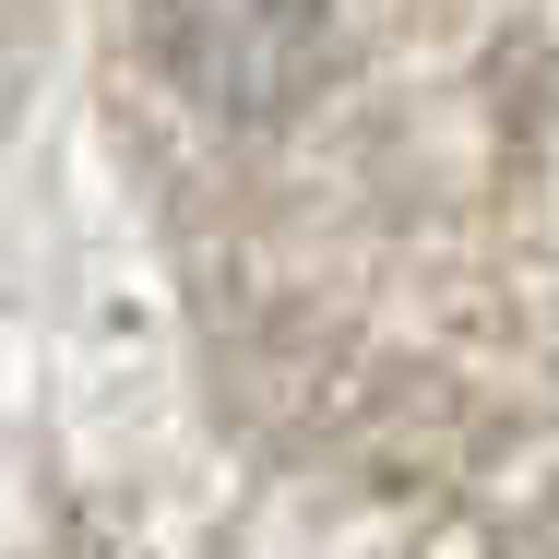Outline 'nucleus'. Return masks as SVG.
I'll return each instance as SVG.
<instances>
[{
	"instance_id": "obj_1",
	"label": "nucleus",
	"mask_w": 559,
	"mask_h": 559,
	"mask_svg": "<svg viewBox=\"0 0 559 559\" xmlns=\"http://www.w3.org/2000/svg\"><path fill=\"white\" fill-rule=\"evenodd\" d=\"M167 48H179V72L226 96V108H274V96H298L322 60V0H167Z\"/></svg>"
}]
</instances>
